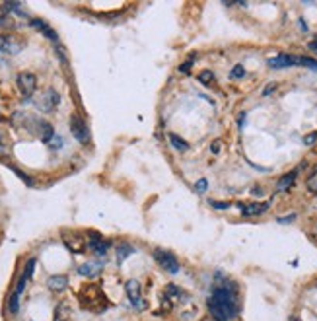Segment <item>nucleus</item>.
<instances>
[{
    "instance_id": "nucleus-4",
    "label": "nucleus",
    "mask_w": 317,
    "mask_h": 321,
    "mask_svg": "<svg viewBox=\"0 0 317 321\" xmlns=\"http://www.w3.org/2000/svg\"><path fill=\"white\" fill-rule=\"evenodd\" d=\"M70 132H72V136H74L80 144H88V142H90V130H88L84 119H82L80 115H76V113L70 115Z\"/></svg>"
},
{
    "instance_id": "nucleus-3",
    "label": "nucleus",
    "mask_w": 317,
    "mask_h": 321,
    "mask_svg": "<svg viewBox=\"0 0 317 321\" xmlns=\"http://www.w3.org/2000/svg\"><path fill=\"white\" fill-rule=\"evenodd\" d=\"M16 86L24 97H32L33 92L37 90V78L32 72H20L16 78Z\"/></svg>"
},
{
    "instance_id": "nucleus-10",
    "label": "nucleus",
    "mask_w": 317,
    "mask_h": 321,
    "mask_svg": "<svg viewBox=\"0 0 317 321\" xmlns=\"http://www.w3.org/2000/svg\"><path fill=\"white\" fill-rule=\"evenodd\" d=\"M30 26L35 28L39 33H43L47 39H51L55 45H59V35H57V32H55L47 22H43V20H39V18H33V20H30Z\"/></svg>"
},
{
    "instance_id": "nucleus-26",
    "label": "nucleus",
    "mask_w": 317,
    "mask_h": 321,
    "mask_svg": "<svg viewBox=\"0 0 317 321\" xmlns=\"http://www.w3.org/2000/svg\"><path fill=\"white\" fill-rule=\"evenodd\" d=\"M206 187H208V181H206V179H199V181L195 183V191H197V193H205Z\"/></svg>"
},
{
    "instance_id": "nucleus-18",
    "label": "nucleus",
    "mask_w": 317,
    "mask_h": 321,
    "mask_svg": "<svg viewBox=\"0 0 317 321\" xmlns=\"http://www.w3.org/2000/svg\"><path fill=\"white\" fill-rule=\"evenodd\" d=\"M134 253V247L130 245V243H119L117 245V261L119 263H123L128 255H132Z\"/></svg>"
},
{
    "instance_id": "nucleus-21",
    "label": "nucleus",
    "mask_w": 317,
    "mask_h": 321,
    "mask_svg": "<svg viewBox=\"0 0 317 321\" xmlns=\"http://www.w3.org/2000/svg\"><path fill=\"white\" fill-rule=\"evenodd\" d=\"M35 263H37V259L35 257H32V259H28L26 261V269H24V276L30 280L32 276H33V271H35Z\"/></svg>"
},
{
    "instance_id": "nucleus-7",
    "label": "nucleus",
    "mask_w": 317,
    "mask_h": 321,
    "mask_svg": "<svg viewBox=\"0 0 317 321\" xmlns=\"http://www.w3.org/2000/svg\"><path fill=\"white\" fill-rule=\"evenodd\" d=\"M59 101H61L59 92H57V90H47V92L41 96V99H39V109L45 111V113H51V111L59 105Z\"/></svg>"
},
{
    "instance_id": "nucleus-20",
    "label": "nucleus",
    "mask_w": 317,
    "mask_h": 321,
    "mask_svg": "<svg viewBox=\"0 0 317 321\" xmlns=\"http://www.w3.org/2000/svg\"><path fill=\"white\" fill-rule=\"evenodd\" d=\"M296 174H298V172H290V174H286V176H282V177L278 179V183H276V187H278L280 191H284V189H288V187H292V183L296 181Z\"/></svg>"
},
{
    "instance_id": "nucleus-5",
    "label": "nucleus",
    "mask_w": 317,
    "mask_h": 321,
    "mask_svg": "<svg viewBox=\"0 0 317 321\" xmlns=\"http://www.w3.org/2000/svg\"><path fill=\"white\" fill-rule=\"evenodd\" d=\"M154 259L160 263L168 273H172V274H177V273H179V261H177V257H175L172 251L156 249V251H154Z\"/></svg>"
},
{
    "instance_id": "nucleus-16",
    "label": "nucleus",
    "mask_w": 317,
    "mask_h": 321,
    "mask_svg": "<svg viewBox=\"0 0 317 321\" xmlns=\"http://www.w3.org/2000/svg\"><path fill=\"white\" fill-rule=\"evenodd\" d=\"M294 64H298L296 57H290V55H278V57L269 59L270 68H286V66H294Z\"/></svg>"
},
{
    "instance_id": "nucleus-33",
    "label": "nucleus",
    "mask_w": 317,
    "mask_h": 321,
    "mask_svg": "<svg viewBox=\"0 0 317 321\" xmlns=\"http://www.w3.org/2000/svg\"><path fill=\"white\" fill-rule=\"evenodd\" d=\"M294 218H296V214H290L288 218H278V222H292Z\"/></svg>"
},
{
    "instance_id": "nucleus-11",
    "label": "nucleus",
    "mask_w": 317,
    "mask_h": 321,
    "mask_svg": "<svg viewBox=\"0 0 317 321\" xmlns=\"http://www.w3.org/2000/svg\"><path fill=\"white\" fill-rule=\"evenodd\" d=\"M88 247H90L92 251L103 255V253L107 251V247H109V241H105V240L101 238V234H97V232H88Z\"/></svg>"
},
{
    "instance_id": "nucleus-32",
    "label": "nucleus",
    "mask_w": 317,
    "mask_h": 321,
    "mask_svg": "<svg viewBox=\"0 0 317 321\" xmlns=\"http://www.w3.org/2000/svg\"><path fill=\"white\" fill-rule=\"evenodd\" d=\"M210 150H212V154H218V150H220V140H216V142L210 146Z\"/></svg>"
},
{
    "instance_id": "nucleus-17",
    "label": "nucleus",
    "mask_w": 317,
    "mask_h": 321,
    "mask_svg": "<svg viewBox=\"0 0 317 321\" xmlns=\"http://www.w3.org/2000/svg\"><path fill=\"white\" fill-rule=\"evenodd\" d=\"M68 317H70V304L63 300L55 307V319L53 321H68Z\"/></svg>"
},
{
    "instance_id": "nucleus-1",
    "label": "nucleus",
    "mask_w": 317,
    "mask_h": 321,
    "mask_svg": "<svg viewBox=\"0 0 317 321\" xmlns=\"http://www.w3.org/2000/svg\"><path fill=\"white\" fill-rule=\"evenodd\" d=\"M234 290H236V286L230 282L226 286H218L212 290V296L208 298L206 305H208L210 313L216 317V321H230L239 313Z\"/></svg>"
},
{
    "instance_id": "nucleus-9",
    "label": "nucleus",
    "mask_w": 317,
    "mask_h": 321,
    "mask_svg": "<svg viewBox=\"0 0 317 321\" xmlns=\"http://www.w3.org/2000/svg\"><path fill=\"white\" fill-rule=\"evenodd\" d=\"M22 49H24V45L20 41H16L10 35L0 33V51H2V53H6V55H18Z\"/></svg>"
},
{
    "instance_id": "nucleus-27",
    "label": "nucleus",
    "mask_w": 317,
    "mask_h": 321,
    "mask_svg": "<svg viewBox=\"0 0 317 321\" xmlns=\"http://www.w3.org/2000/svg\"><path fill=\"white\" fill-rule=\"evenodd\" d=\"M315 140H317V130H313V132H309V134L303 136V144H305V146H311Z\"/></svg>"
},
{
    "instance_id": "nucleus-24",
    "label": "nucleus",
    "mask_w": 317,
    "mask_h": 321,
    "mask_svg": "<svg viewBox=\"0 0 317 321\" xmlns=\"http://www.w3.org/2000/svg\"><path fill=\"white\" fill-rule=\"evenodd\" d=\"M0 28H14V22H12L10 14L0 12Z\"/></svg>"
},
{
    "instance_id": "nucleus-22",
    "label": "nucleus",
    "mask_w": 317,
    "mask_h": 321,
    "mask_svg": "<svg viewBox=\"0 0 317 321\" xmlns=\"http://www.w3.org/2000/svg\"><path fill=\"white\" fill-rule=\"evenodd\" d=\"M2 8H4V10H8V12H16L18 16H26V14H24V10H22V4H18V2H4V4H2Z\"/></svg>"
},
{
    "instance_id": "nucleus-25",
    "label": "nucleus",
    "mask_w": 317,
    "mask_h": 321,
    "mask_svg": "<svg viewBox=\"0 0 317 321\" xmlns=\"http://www.w3.org/2000/svg\"><path fill=\"white\" fill-rule=\"evenodd\" d=\"M230 76H232V78H243V76H245V68H243V64H236V66L232 68Z\"/></svg>"
},
{
    "instance_id": "nucleus-19",
    "label": "nucleus",
    "mask_w": 317,
    "mask_h": 321,
    "mask_svg": "<svg viewBox=\"0 0 317 321\" xmlns=\"http://www.w3.org/2000/svg\"><path fill=\"white\" fill-rule=\"evenodd\" d=\"M168 138H170V142H172V146L175 148V150H179V152H185V150H189V144L181 138V136H177V134H174V132H170L168 134Z\"/></svg>"
},
{
    "instance_id": "nucleus-30",
    "label": "nucleus",
    "mask_w": 317,
    "mask_h": 321,
    "mask_svg": "<svg viewBox=\"0 0 317 321\" xmlns=\"http://www.w3.org/2000/svg\"><path fill=\"white\" fill-rule=\"evenodd\" d=\"M210 207H214V209H220V210H224V209H230V203H216V201H210Z\"/></svg>"
},
{
    "instance_id": "nucleus-6",
    "label": "nucleus",
    "mask_w": 317,
    "mask_h": 321,
    "mask_svg": "<svg viewBox=\"0 0 317 321\" xmlns=\"http://www.w3.org/2000/svg\"><path fill=\"white\" fill-rule=\"evenodd\" d=\"M63 241H64V245L72 253H82L88 247V243L84 241V238L80 234H76V232H63Z\"/></svg>"
},
{
    "instance_id": "nucleus-2",
    "label": "nucleus",
    "mask_w": 317,
    "mask_h": 321,
    "mask_svg": "<svg viewBox=\"0 0 317 321\" xmlns=\"http://www.w3.org/2000/svg\"><path fill=\"white\" fill-rule=\"evenodd\" d=\"M78 300H80V305H82L84 309L94 311V313H101V311H105L107 305H109V302H107V298H105L101 286H99V284H94V282L82 286V290H80V294H78Z\"/></svg>"
},
{
    "instance_id": "nucleus-31",
    "label": "nucleus",
    "mask_w": 317,
    "mask_h": 321,
    "mask_svg": "<svg viewBox=\"0 0 317 321\" xmlns=\"http://www.w3.org/2000/svg\"><path fill=\"white\" fill-rule=\"evenodd\" d=\"M191 64H193V61H187L183 66H179V72H183V74H187L189 72V68H191Z\"/></svg>"
},
{
    "instance_id": "nucleus-8",
    "label": "nucleus",
    "mask_w": 317,
    "mask_h": 321,
    "mask_svg": "<svg viewBox=\"0 0 317 321\" xmlns=\"http://www.w3.org/2000/svg\"><path fill=\"white\" fill-rule=\"evenodd\" d=\"M125 292H127L128 300L132 302V305L144 309V302L140 300V282H138V280H134V278L127 280V284H125Z\"/></svg>"
},
{
    "instance_id": "nucleus-15",
    "label": "nucleus",
    "mask_w": 317,
    "mask_h": 321,
    "mask_svg": "<svg viewBox=\"0 0 317 321\" xmlns=\"http://www.w3.org/2000/svg\"><path fill=\"white\" fill-rule=\"evenodd\" d=\"M37 130H39V136L45 144H51L53 138H55V128L49 121H37Z\"/></svg>"
},
{
    "instance_id": "nucleus-35",
    "label": "nucleus",
    "mask_w": 317,
    "mask_h": 321,
    "mask_svg": "<svg viewBox=\"0 0 317 321\" xmlns=\"http://www.w3.org/2000/svg\"><path fill=\"white\" fill-rule=\"evenodd\" d=\"M0 119H2V115H0Z\"/></svg>"
},
{
    "instance_id": "nucleus-34",
    "label": "nucleus",
    "mask_w": 317,
    "mask_h": 321,
    "mask_svg": "<svg viewBox=\"0 0 317 321\" xmlns=\"http://www.w3.org/2000/svg\"><path fill=\"white\" fill-rule=\"evenodd\" d=\"M292 321H301V319L300 317H292Z\"/></svg>"
},
{
    "instance_id": "nucleus-13",
    "label": "nucleus",
    "mask_w": 317,
    "mask_h": 321,
    "mask_svg": "<svg viewBox=\"0 0 317 321\" xmlns=\"http://www.w3.org/2000/svg\"><path fill=\"white\" fill-rule=\"evenodd\" d=\"M68 286V276L66 274H53L47 278V288L53 292H63Z\"/></svg>"
},
{
    "instance_id": "nucleus-12",
    "label": "nucleus",
    "mask_w": 317,
    "mask_h": 321,
    "mask_svg": "<svg viewBox=\"0 0 317 321\" xmlns=\"http://www.w3.org/2000/svg\"><path fill=\"white\" fill-rule=\"evenodd\" d=\"M103 271V263H95V261H90V263H82L78 267V274L86 276V278H95L99 276V273Z\"/></svg>"
},
{
    "instance_id": "nucleus-14",
    "label": "nucleus",
    "mask_w": 317,
    "mask_h": 321,
    "mask_svg": "<svg viewBox=\"0 0 317 321\" xmlns=\"http://www.w3.org/2000/svg\"><path fill=\"white\" fill-rule=\"evenodd\" d=\"M243 216H259L269 209V203H249V205H239Z\"/></svg>"
},
{
    "instance_id": "nucleus-23",
    "label": "nucleus",
    "mask_w": 317,
    "mask_h": 321,
    "mask_svg": "<svg viewBox=\"0 0 317 321\" xmlns=\"http://www.w3.org/2000/svg\"><path fill=\"white\" fill-rule=\"evenodd\" d=\"M199 80H201L205 86H212V84H214V74H212L210 70H203V72L199 74Z\"/></svg>"
},
{
    "instance_id": "nucleus-28",
    "label": "nucleus",
    "mask_w": 317,
    "mask_h": 321,
    "mask_svg": "<svg viewBox=\"0 0 317 321\" xmlns=\"http://www.w3.org/2000/svg\"><path fill=\"white\" fill-rule=\"evenodd\" d=\"M274 90H276V84H274V82H270V84H267V86L263 88V96H270Z\"/></svg>"
},
{
    "instance_id": "nucleus-29",
    "label": "nucleus",
    "mask_w": 317,
    "mask_h": 321,
    "mask_svg": "<svg viewBox=\"0 0 317 321\" xmlns=\"http://www.w3.org/2000/svg\"><path fill=\"white\" fill-rule=\"evenodd\" d=\"M8 154V148H6V142H4V136L0 132V156H6Z\"/></svg>"
}]
</instances>
